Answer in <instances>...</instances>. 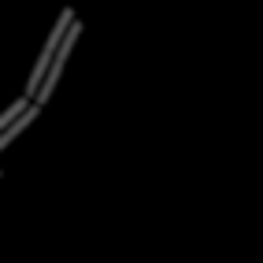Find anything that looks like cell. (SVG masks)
<instances>
[{
	"label": "cell",
	"mask_w": 263,
	"mask_h": 263,
	"mask_svg": "<svg viewBox=\"0 0 263 263\" xmlns=\"http://www.w3.org/2000/svg\"><path fill=\"white\" fill-rule=\"evenodd\" d=\"M71 23H74V11H71V8H63V11H60V19H56V26H52V33H48V41L41 45V56H37V63H33V71H30V82H26V100H33L37 85L45 82V74H48V63H52V56H56V48H60V41H63V33L71 30Z\"/></svg>",
	"instance_id": "obj_1"
},
{
	"label": "cell",
	"mask_w": 263,
	"mask_h": 263,
	"mask_svg": "<svg viewBox=\"0 0 263 263\" xmlns=\"http://www.w3.org/2000/svg\"><path fill=\"white\" fill-rule=\"evenodd\" d=\"M78 33H82V23L74 19L71 23V30L63 33V41H60V48H56V56H52V63H48V74H45V82L37 85V93H33V108H41V104H48V97H52V89L60 85V74H63V63H67V56H71V48H74V41H78Z\"/></svg>",
	"instance_id": "obj_2"
},
{
	"label": "cell",
	"mask_w": 263,
	"mask_h": 263,
	"mask_svg": "<svg viewBox=\"0 0 263 263\" xmlns=\"http://www.w3.org/2000/svg\"><path fill=\"white\" fill-rule=\"evenodd\" d=\"M37 111H41V108H33V104H30V108H26V111H23L19 119H15L11 126H4V130H0V152H4V148H8V145L15 141V137H19V134H23V130L30 126V122H33V119H37Z\"/></svg>",
	"instance_id": "obj_3"
}]
</instances>
